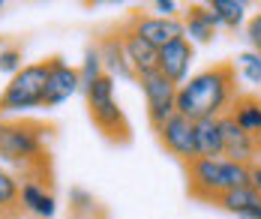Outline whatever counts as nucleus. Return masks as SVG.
<instances>
[{"label": "nucleus", "mask_w": 261, "mask_h": 219, "mask_svg": "<svg viewBox=\"0 0 261 219\" xmlns=\"http://www.w3.org/2000/svg\"><path fill=\"white\" fill-rule=\"evenodd\" d=\"M237 99V66L234 63H216L207 66L189 81L177 87V114L198 123V120H219L225 117L231 102Z\"/></svg>", "instance_id": "f257e3e1"}, {"label": "nucleus", "mask_w": 261, "mask_h": 219, "mask_svg": "<svg viewBox=\"0 0 261 219\" xmlns=\"http://www.w3.org/2000/svg\"><path fill=\"white\" fill-rule=\"evenodd\" d=\"M51 126L39 123V120H9L0 117V165H9L12 171H18L21 180H36L42 186H48V141Z\"/></svg>", "instance_id": "f03ea898"}, {"label": "nucleus", "mask_w": 261, "mask_h": 219, "mask_svg": "<svg viewBox=\"0 0 261 219\" xmlns=\"http://www.w3.org/2000/svg\"><path fill=\"white\" fill-rule=\"evenodd\" d=\"M186 180H189V195L195 201L213 204L219 195L240 186H249V165L231 162V159H195L186 165Z\"/></svg>", "instance_id": "7ed1b4c3"}, {"label": "nucleus", "mask_w": 261, "mask_h": 219, "mask_svg": "<svg viewBox=\"0 0 261 219\" xmlns=\"http://www.w3.org/2000/svg\"><path fill=\"white\" fill-rule=\"evenodd\" d=\"M81 90H84V99H87V114L96 123V129L114 144H129L132 129L120 102H117V96H114V78L99 75L96 81L84 84Z\"/></svg>", "instance_id": "20e7f679"}, {"label": "nucleus", "mask_w": 261, "mask_h": 219, "mask_svg": "<svg viewBox=\"0 0 261 219\" xmlns=\"http://www.w3.org/2000/svg\"><path fill=\"white\" fill-rule=\"evenodd\" d=\"M45 84H48V60L27 63L18 75H12L0 93V117L6 114H24L30 108H42L45 102Z\"/></svg>", "instance_id": "39448f33"}, {"label": "nucleus", "mask_w": 261, "mask_h": 219, "mask_svg": "<svg viewBox=\"0 0 261 219\" xmlns=\"http://www.w3.org/2000/svg\"><path fill=\"white\" fill-rule=\"evenodd\" d=\"M138 84H141V93L147 102V117H150L153 129L177 114V84H171L159 69L147 72V75H138Z\"/></svg>", "instance_id": "423d86ee"}, {"label": "nucleus", "mask_w": 261, "mask_h": 219, "mask_svg": "<svg viewBox=\"0 0 261 219\" xmlns=\"http://www.w3.org/2000/svg\"><path fill=\"white\" fill-rule=\"evenodd\" d=\"M156 138H159V144H162L171 156H177L183 165H189V162H195V159H198L195 123H192V120H186V117H180V114L168 117L162 126H156Z\"/></svg>", "instance_id": "0eeeda50"}, {"label": "nucleus", "mask_w": 261, "mask_h": 219, "mask_svg": "<svg viewBox=\"0 0 261 219\" xmlns=\"http://www.w3.org/2000/svg\"><path fill=\"white\" fill-rule=\"evenodd\" d=\"M123 28L138 33L153 48H165V45H171V42H177V39L186 36L183 18H159V15H141V12H129Z\"/></svg>", "instance_id": "6e6552de"}, {"label": "nucleus", "mask_w": 261, "mask_h": 219, "mask_svg": "<svg viewBox=\"0 0 261 219\" xmlns=\"http://www.w3.org/2000/svg\"><path fill=\"white\" fill-rule=\"evenodd\" d=\"M81 90V72L69 66L63 57H48V84H45V102L42 108H57L69 96Z\"/></svg>", "instance_id": "1a4fd4ad"}, {"label": "nucleus", "mask_w": 261, "mask_h": 219, "mask_svg": "<svg viewBox=\"0 0 261 219\" xmlns=\"http://www.w3.org/2000/svg\"><path fill=\"white\" fill-rule=\"evenodd\" d=\"M219 126H222V159H231V162H240V165L258 162V156H261L258 138L243 132L228 114L219 117Z\"/></svg>", "instance_id": "9d476101"}, {"label": "nucleus", "mask_w": 261, "mask_h": 219, "mask_svg": "<svg viewBox=\"0 0 261 219\" xmlns=\"http://www.w3.org/2000/svg\"><path fill=\"white\" fill-rule=\"evenodd\" d=\"M192 60H195V45L183 36L177 42L159 48V72H162L171 84L180 87V84L189 81V66H192Z\"/></svg>", "instance_id": "9b49d317"}, {"label": "nucleus", "mask_w": 261, "mask_h": 219, "mask_svg": "<svg viewBox=\"0 0 261 219\" xmlns=\"http://www.w3.org/2000/svg\"><path fill=\"white\" fill-rule=\"evenodd\" d=\"M120 42H123V54L129 60L135 78L138 75H147V72H156L159 69V48H153L150 42H144L138 33H132L129 28H120Z\"/></svg>", "instance_id": "f8f14e48"}, {"label": "nucleus", "mask_w": 261, "mask_h": 219, "mask_svg": "<svg viewBox=\"0 0 261 219\" xmlns=\"http://www.w3.org/2000/svg\"><path fill=\"white\" fill-rule=\"evenodd\" d=\"M183 30H186V39L195 45H207L216 39V30H219V21L216 15L207 9V3H192L186 12H183Z\"/></svg>", "instance_id": "ddd939ff"}, {"label": "nucleus", "mask_w": 261, "mask_h": 219, "mask_svg": "<svg viewBox=\"0 0 261 219\" xmlns=\"http://www.w3.org/2000/svg\"><path fill=\"white\" fill-rule=\"evenodd\" d=\"M99 54H102V66H105V75H117V78H126V81H138L135 72H132L129 60L123 54V42H120V33H108L99 39Z\"/></svg>", "instance_id": "4468645a"}, {"label": "nucleus", "mask_w": 261, "mask_h": 219, "mask_svg": "<svg viewBox=\"0 0 261 219\" xmlns=\"http://www.w3.org/2000/svg\"><path fill=\"white\" fill-rule=\"evenodd\" d=\"M228 117L243 132L261 141V96L258 93H237V99L228 108Z\"/></svg>", "instance_id": "2eb2a0df"}, {"label": "nucleus", "mask_w": 261, "mask_h": 219, "mask_svg": "<svg viewBox=\"0 0 261 219\" xmlns=\"http://www.w3.org/2000/svg\"><path fill=\"white\" fill-rule=\"evenodd\" d=\"M21 210L36 219H51L57 213V201L48 186L36 180H21Z\"/></svg>", "instance_id": "dca6fc26"}, {"label": "nucleus", "mask_w": 261, "mask_h": 219, "mask_svg": "<svg viewBox=\"0 0 261 219\" xmlns=\"http://www.w3.org/2000/svg\"><path fill=\"white\" fill-rule=\"evenodd\" d=\"M213 204L219 210L231 213L234 219H240V216H246V213H252V210H261V192L249 183V186H240V189H231V192H225V195H219Z\"/></svg>", "instance_id": "f3484780"}, {"label": "nucleus", "mask_w": 261, "mask_h": 219, "mask_svg": "<svg viewBox=\"0 0 261 219\" xmlns=\"http://www.w3.org/2000/svg\"><path fill=\"white\" fill-rule=\"evenodd\" d=\"M0 207L12 219H18L21 210V177L9 165H0Z\"/></svg>", "instance_id": "a211bd4d"}, {"label": "nucleus", "mask_w": 261, "mask_h": 219, "mask_svg": "<svg viewBox=\"0 0 261 219\" xmlns=\"http://www.w3.org/2000/svg\"><path fill=\"white\" fill-rule=\"evenodd\" d=\"M195 141L201 159H222V126L219 120H198L195 123Z\"/></svg>", "instance_id": "6ab92c4d"}, {"label": "nucleus", "mask_w": 261, "mask_h": 219, "mask_svg": "<svg viewBox=\"0 0 261 219\" xmlns=\"http://www.w3.org/2000/svg\"><path fill=\"white\" fill-rule=\"evenodd\" d=\"M207 9L216 15L219 30H237L246 18V3L243 0H210Z\"/></svg>", "instance_id": "aec40b11"}, {"label": "nucleus", "mask_w": 261, "mask_h": 219, "mask_svg": "<svg viewBox=\"0 0 261 219\" xmlns=\"http://www.w3.org/2000/svg\"><path fill=\"white\" fill-rule=\"evenodd\" d=\"M69 213H72V219H105L99 201L81 186L69 189Z\"/></svg>", "instance_id": "412c9836"}, {"label": "nucleus", "mask_w": 261, "mask_h": 219, "mask_svg": "<svg viewBox=\"0 0 261 219\" xmlns=\"http://www.w3.org/2000/svg\"><path fill=\"white\" fill-rule=\"evenodd\" d=\"M81 87L90 81H96L99 75H105V66H102V54H99V48L96 45H87L84 48V63H81Z\"/></svg>", "instance_id": "4be33fe9"}, {"label": "nucleus", "mask_w": 261, "mask_h": 219, "mask_svg": "<svg viewBox=\"0 0 261 219\" xmlns=\"http://www.w3.org/2000/svg\"><path fill=\"white\" fill-rule=\"evenodd\" d=\"M237 63H240V75L249 84H261V54L258 51H243L237 54Z\"/></svg>", "instance_id": "5701e85b"}, {"label": "nucleus", "mask_w": 261, "mask_h": 219, "mask_svg": "<svg viewBox=\"0 0 261 219\" xmlns=\"http://www.w3.org/2000/svg\"><path fill=\"white\" fill-rule=\"evenodd\" d=\"M21 48L18 45H6L3 51H0V72H6V75H18L24 66H21Z\"/></svg>", "instance_id": "b1692460"}, {"label": "nucleus", "mask_w": 261, "mask_h": 219, "mask_svg": "<svg viewBox=\"0 0 261 219\" xmlns=\"http://www.w3.org/2000/svg\"><path fill=\"white\" fill-rule=\"evenodd\" d=\"M246 39H249V45L261 54V12L249 18V24H246Z\"/></svg>", "instance_id": "393cba45"}, {"label": "nucleus", "mask_w": 261, "mask_h": 219, "mask_svg": "<svg viewBox=\"0 0 261 219\" xmlns=\"http://www.w3.org/2000/svg\"><path fill=\"white\" fill-rule=\"evenodd\" d=\"M153 9L159 12V18H180V15H177V9H180L177 0H156Z\"/></svg>", "instance_id": "a878e982"}, {"label": "nucleus", "mask_w": 261, "mask_h": 219, "mask_svg": "<svg viewBox=\"0 0 261 219\" xmlns=\"http://www.w3.org/2000/svg\"><path fill=\"white\" fill-rule=\"evenodd\" d=\"M249 183H252V186L261 192V159L249 165Z\"/></svg>", "instance_id": "bb28decb"}, {"label": "nucleus", "mask_w": 261, "mask_h": 219, "mask_svg": "<svg viewBox=\"0 0 261 219\" xmlns=\"http://www.w3.org/2000/svg\"><path fill=\"white\" fill-rule=\"evenodd\" d=\"M0 219H12V216H9V213H6V210H3V207H0Z\"/></svg>", "instance_id": "cd10ccee"}, {"label": "nucleus", "mask_w": 261, "mask_h": 219, "mask_svg": "<svg viewBox=\"0 0 261 219\" xmlns=\"http://www.w3.org/2000/svg\"><path fill=\"white\" fill-rule=\"evenodd\" d=\"M3 48H6V42H3V36H0V51H3Z\"/></svg>", "instance_id": "c85d7f7f"}]
</instances>
